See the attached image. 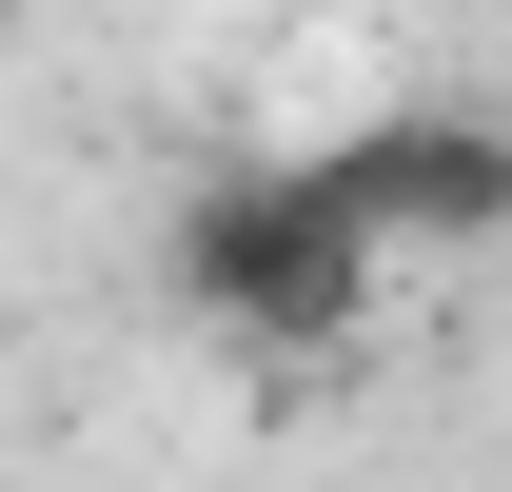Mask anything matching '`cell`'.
<instances>
[{"mask_svg":"<svg viewBox=\"0 0 512 492\" xmlns=\"http://www.w3.org/2000/svg\"><path fill=\"white\" fill-rule=\"evenodd\" d=\"M316 178H335V217L375 256H493L512 237V119L493 99H394V119L335 138Z\"/></svg>","mask_w":512,"mask_h":492,"instance_id":"obj_2","label":"cell"},{"mask_svg":"<svg viewBox=\"0 0 512 492\" xmlns=\"http://www.w3.org/2000/svg\"><path fill=\"white\" fill-rule=\"evenodd\" d=\"M158 256H178V315L237 335V355H335V335L375 315V237L335 217L316 158H237V178H197Z\"/></svg>","mask_w":512,"mask_h":492,"instance_id":"obj_1","label":"cell"}]
</instances>
